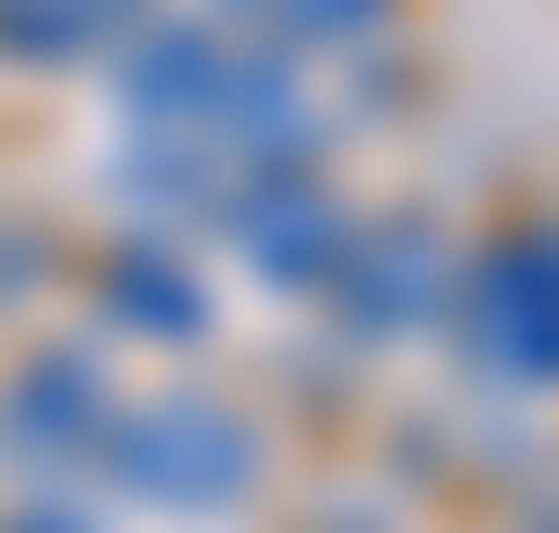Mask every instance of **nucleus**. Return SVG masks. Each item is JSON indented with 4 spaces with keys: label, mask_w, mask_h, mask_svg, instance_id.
I'll list each match as a JSON object with an SVG mask.
<instances>
[{
    "label": "nucleus",
    "mask_w": 559,
    "mask_h": 533,
    "mask_svg": "<svg viewBox=\"0 0 559 533\" xmlns=\"http://www.w3.org/2000/svg\"><path fill=\"white\" fill-rule=\"evenodd\" d=\"M455 325H468V352L495 365V378H559V235H508V248H481L468 286H455Z\"/></svg>",
    "instance_id": "nucleus-1"
},
{
    "label": "nucleus",
    "mask_w": 559,
    "mask_h": 533,
    "mask_svg": "<svg viewBox=\"0 0 559 533\" xmlns=\"http://www.w3.org/2000/svg\"><path fill=\"white\" fill-rule=\"evenodd\" d=\"M248 469H261V442L222 403H143L131 429H118V482L156 495V508H235Z\"/></svg>",
    "instance_id": "nucleus-2"
},
{
    "label": "nucleus",
    "mask_w": 559,
    "mask_h": 533,
    "mask_svg": "<svg viewBox=\"0 0 559 533\" xmlns=\"http://www.w3.org/2000/svg\"><path fill=\"white\" fill-rule=\"evenodd\" d=\"M235 52H248V39H222V26H143L131 39V118L209 143L222 105H235Z\"/></svg>",
    "instance_id": "nucleus-3"
},
{
    "label": "nucleus",
    "mask_w": 559,
    "mask_h": 533,
    "mask_svg": "<svg viewBox=\"0 0 559 533\" xmlns=\"http://www.w3.org/2000/svg\"><path fill=\"white\" fill-rule=\"evenodd\" d=\"M235 235H248V261L274 273V286H325L338 248H352L338 196H325V182H299V156H286L274 182H248V196H235Z\"/></svg>",
    "instance_id": "nucleus-4"
},
{
    "label": "nucleus",
    "mask_w": 559,
    "mask_h": 533,
    "mask_svg": "<svg viewBox=\"0 0 559 533\" xmlns=\"http://www.w3.org/2000/svg\"><path fill=\"white\" fill-rule=\"evenodd\" d=\"M442 235L429 222H378V248H365V222H352V248H338V273L325 286H352V312H365V339H404L429 299H442Z\"/></svg>",
    "instance_id": "nucleus-5"
},
{
    "label": "nucleus",
    "mask_w": 559,
    "mask_h": 533,
    "mask_svg": "<svg viewBox=\"0 0 559 533\" xmlns=\"http://www.w3.org/2000/svg\"><path fill=\"white\" fill-rule=\"evenodd\" d=\"M143 0H0V52L13 66H79V52H105V39H131Z\"/></svg>",
    "instance_id": "nucleus-6"
},
{
    "label": "nucleus",
    "mask_w": 559,
    "mask_h": 533,
    "mask_svg": "<svg viewBox=\"0 0 559 533\" xmlns=\"http://www.w3.org/2000/svg\"><path fill=\"white\" fill-rule=\"evenodd\" d=\"M105 312H118L131 339H195V325H209L195 273L169 261V248H118V261H105Z\"/></svg>",
    "instance_id": "nucleus-7"
},
{
    "label": "nucleus",
    "mask_w": 559,
    "mask_h": 533,
    "mask_svg": "<svg viewBox=\"0 0 559 533\" xmlns=\"http://www.w3.org/2000/svg\"><path fill=\"white\" fill-rule=\"evenodd\" d=\"M92 416H105V378H92V365H66V352L26 365V391H13V442L52 455V442H92Z\"/></svg>",
    "instance_id": "nucleus-8"
},
{
    "label": "nucleus",
    "mask_w": 559,
    "mask_h": 533,
    "mask_svg": "<svg viewBox=\"0 0 559 533\" xmlns=\"http://www.w3.org/2000/svg\"><path fill=\"white\" fill-rule=\"evenodd\" d=\"M261 13V39H365V26H391V0H248Z\"/></svg>",
    "instance_id": "nucleus-9"
},
{
    "label": "nucleus",
    "mask_w": 559,
    "mask_h": 533,
    "mask_svg": "<svg viewBox=\"0 0 559 533\" xmlns=\"http://www.w3.org/2000/svg\"><path fill=\"white\" fill-rule=\"evenodd\" d=\"M26 533H79V521H26Z\"/></svg>",
    "instance_id": "nucleus-10"
}]
</instances>
